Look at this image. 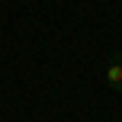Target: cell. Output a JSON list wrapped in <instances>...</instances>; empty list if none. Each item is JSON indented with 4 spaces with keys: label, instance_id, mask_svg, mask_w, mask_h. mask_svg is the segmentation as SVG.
I'll list each match as a JSON object with an SVG mask.
<instances>
[{
    "label": "cell",
    "instance_id": "1",
    "mask_svg": "<svg viewBox=\"0 0 122 122\" xmlns=\"http://www.w3.org/2000/svg\"><path fill=\"white\" fill-rule=\"evenodd\" d=\"M106 80H109V87L116 93H122V64L119 61H112V64L106 67Z\"/></svg>",
    "mask_w": 122,
    "mask_h": 122
},
{
    "label": "cell",
    "instance_id": "2",
    "mask_svg": "<svg viewBox=\"0 0 122 122\" xmlns=\"http://www.w3.org/2000/svg\"><path fill=\"white\" fill-rule=\"evenodd\" d=\"M119 64H122V51H119Z\"/></svg>",
    "mask_w": 122,
    "mask_h": 122
}]
</instances>
